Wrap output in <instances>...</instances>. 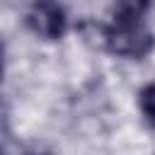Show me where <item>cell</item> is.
Here are the masks:
<instances>
[{
  "label": "cell",
  "instance_id": "2",
  "mask_svg": "<svg viewBox=\"0 0 155 155\" xmlns=\"http://www.w3.org/2000/svg\"><path fill=\"white\" fill-rule=\"evenodd\" d=\"M27 24L36 36L58 39L65 31V12L56 0H34L27 12Z\"/></svg>",
  "mask_w": 155,
  "mask_h": 155
},
{
  "label": "cell",
  "instance_id": "4",
  "mask_svg": "<svg viewBox=\"0 0 155 155\" xmlns=\"http://www.w3.org/2000/svg\"><path fill=\"white\" fill-rule=\"evenodd\" d=\"M138 104H140L143 116L155 126V82L140 90V94H138Z\"/></svg>",
  "mask_w": 155,
  "mask_h": 155
},
{
  "label": "cell",
  "instance_id": "3",
  "mask_svg": "<svg viewBox=\"0 0 155 155\" xmlns=\"http://www.w3.org/2000/svg\"><path fill=\"white\" fill-rule=\"evenodd\" d=\"M150 0H114L111 19H143Z\"/></svg>",
  "mask_w": 155,
  "mask_h": 155
},
{
  "label": "cell",
  "instance_id": "1",
  "mask_svg": "<svg viewBox=\"0 0 155 155\" xmlns=\"http://www.w3.org/2000/svg\"><path fill=\"white\" fill-rule=\"evenodd\" d=\"M104 41L114 53L128 58H140L153 46V36L143 19H111L104 29Z\"/></svg>",
  "mask_w": 155,
  "mask_h": 155
}]
</instances>
